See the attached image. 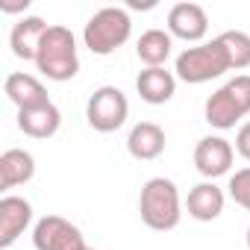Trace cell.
Masks as SVG:
<instances>
[{
	"label": "cell",
	"instance_id": "cell-22",
	"mask_svg": "<svg viewBox=\"0 0 250 250\" xmlns=\"http://www.w3.org/2000/svg\"><path fill=\"white\" fill-rule=\"evenodd\" d=\"M30 6V0H24V3H9V0H0V9L3 12H24Z\"/></svg>",
	"mask_w": 250,
	"mask_h": 250
},
{
	"label": "cell",
	"instance_id": "cell-9",
	"mask_svg": "<svg viewBox=\"0 0 250 250\" xmlns=\"http://www.w3.org/2000/svg\"><path fill=\"white\" fill-rule=\"evenodd\" d=\"M209 30V15L200 3H174L168 12V33L183 39V42H200Z\"/></svg>",
	"mask_w": 250,
	"mask_h": 250
},
{
	"label": "cell",
	"instance_id": "cell-18",
	"mask_svg": "<svg viewBox=\"0 0 250 250\" xmlns=\"http://www.w3.org/2000/svg\"><path fill=\"white\" fill-rule=\"evenodd\" d=\"M171 47L174 42H171V33L165 30H145L142 39L136 42V53L147 68H162L171 56Z\"/></svg>",
	"mask_w": 250,
	"mask_h": 250
},
{
	"label": "cell",
	"instance_id": "cell-1",
	"mask_svg": "<svg viewBox=\"0 0 250 250\" xmlns=\"http://www.w3.org/2000/svg\"><path fill=\"white\" fill-rule=\"evenodd\" d=\"M36 68L53 83H65V80L77 77V71H80L77 39L68 27H62V24L47 27V33L42 36L39 53H36Z\"/></svg>",
	"mask_w": 250,
	"mask_h": 250
},
{
	"label": "cell",
	"instance_id": "cell-20",
	"mask_svg": "<svg viewBox=\"0 0 250 250\" xmlns=\"http://www.w3.org/2000/svg\"><path fill=\"white\" fill-rule=\"evenodd\" d=\"M229 197L250 212V168H241L229 177Z\"/></svg>",
	"mask_w": 250,
	"mask_h": 250
},
{
	"label": "cell",
	"instance_id": "cell-19",
	"mask_svg": "<svg viewBox=\"0 0 250 250\" xmlns=\"http://www.w3.org/2000/svg\"><path fill=\"white\" fill-rule=\"evenodd\" d=\"M227 56H229V68L241 71V68H250V36L241 33V30H227L218 36Z\"/></svg>",
	"mask_w": 250,
	"mask_h": 250
},
{
	"label": "cell",
	"instance_id": "cell-16",
	"mask_svg": "<svg viewBox=\"0 0 250 250\" xmlns=\"http://www.w3.org/2000/svg\"><path fill=\"white\" fill-rule=\"evenodd\" d=\"M186 209L194 221H215L221 218L224 212V191L206 180V183H197L191 191H188V200H186Z\"/></svg>",
	"mask_w": 250,
	"mask_h": 250
},
{
	"label": "cell",
	"instance_id": "cell-17",
	"mask_svg": "<svg viewBox=\"0 0 250 250\" xmlns=\"http://www.w3.org/2000/svg\"><path fill=\"white\" fill-rule=\"evenodd\" d=\"M36 174V159L33 153L21 150V147H12L0 156V188H15V186H24L30 183Z\"/></svg>",
	"mask_w": 250,
	"mask_h": 250
},
{
	"label": "cell",
	"instance_id": "cell-14",
	"mask_svg": "<svg viewBox=\"0 0 250 250\" xmlns=\"http://www.w3.org/2000/svg\"><path fill=\"white\" fill-rule=\"evenodd\" d=\"M50 24H44L39 15H30V18H21L12 33H9V47L18 59L24 62H36V53H39V44H42V36L47 33Z\"/></svg>",
	"mask_w": 250,
	"mask_h": 250
},
{
	"label": "cell",
	"instance_id": "cell-13",
	"mask_svg": "<svg viewBox=\"0 0 250 250\" xmlns=\"http://www.w3.org/2000/svg\"><path fill=\"white\" fill-rule=\"evenodd\" d=\"M3 88H6V97L18 106V112H21V109H33V106H44V103H50L47 88L42 85V80L33 77V74H24V71L9 74L6 83H3Z\"/></svg>",
	"mask_w": 250,
	"mask_h": 250
},
{
	"label": "cell",
	"instance_id": "cell-6",
	"mask_svg": "<svg viewBox=\"0 0 250 250\" xmlns=\"http://www.w3.org/2000/svg\"><path fill=\"white\" fill-rule=\"evenodd\" d=\"M127 115H130V103H127V97H124V91L115 88V85L94 88V94L85 103V118H88V124L97 133L121 130L124 124H127Z\"/></svg>",
	"mask_w": 250,
	"mask_h": 250
},
{
	"label": "cell",
	"instance_id": "cell-24",
	"mask_svg": "<svg viewBox=\"0 0 250 250\" xmlns=\"http://www.w3.org/2000/svg\"><path fill=\"white\" fill-rule=\"evenodd\" d=\"M80 250H91V247H88V244H85V247H80Z\"/></svg>",
	"mask_w": 250,
	"mask_h": 250
},
{
	"label": "cell",
	"instance_id": "cell-5",
	"mask_svg": "<svg viewBox=\"0 0 250 250\" xmlns=\"http://www.w3.org/2000/svg\"><path fill=\"white\" fill-rule=\"evenodd\" d=\"M174 71L183 83L188 85H200V83H209V80H218L221 74L232 71L229 68V56L221 44V39H212V42H203L197 47H186L177 62H174Z\"/></svg>",
	"mask_w": 250,
	"mask_h": 250
},
{
	"label": "cell",
	"instance_id": "cell-2",
	"mask_svg": "<svg viewBox=\"0 0 250 250\" xmlns=\"http://www.w3.org/2000/svg\"><path fill=\"white\" fill-rule=\"evenodd\" d=\"M139 212H142V221L156 229V232H168L180 224V191L174 186V180L168 177H153L142 186V194H139Z\"/></svg>",
	"mask_w": 250,
	"mask_h": 250
},
{
	"label": "cell",
	"instance_id": "cell-7",
	"mask_svg": "<svg viewBox=\"0 0 250 250\" xmlns=\"http://www.w3.org/2000/svg\"><path fill=\"white\" fill-rule=\"evenodd\" d=\"M33 244L36 250H80L85 247V238L80 227H74L62 215H44L33 227Z\"/></svg>",
	"mask_w": 250,
	"mask_h": 250
},
{
	"label": "cell",
	"instance_id": "cell-4",
	"mask_svg": "<svg viewBox=\"0 0 250 250\" xmlns=\"http://www.w3.org/2000/svg\"><path fill=\"white\" fill-rule=\"evenodd\" d=\"M203 115L215 130H232L244 115H250V74H238L235 80L221 85L206 100Z\"/></svg>",
	"mask_w": 250,
	"mask_h": 250
},
{
	"label": "cell",
	"instance_id": "cell-3",
	"mask_svg": "<svg viewBox=\"0 0 250 250\" xmlns=\"http://www.w3.org/2000/svg\"><path fill=\"white\" fill-rule=\"evenodd\" d=\"M130 33H133V21H130L127 9L103 6L88 18V24L83 30V42L94 56H109L121 44H127Z\"/></svg>",
	"mask_w": 250,
	"mask_h": 250
},
{
	"label": "cell",
	"instance_id": "cell-10",
	"mask_svg": "<svg viewBox=\"0 0 250 250\" xmlns=\"http://www.w3.org/2000/svg\"><path fill=\"white\" fill-rule=\"evenodd\" d=\"M30 221H33L30 200H24L18 194H6L0 200V247H12L24 235Z\"/></svg>",
	"mask_w": 250,
	"mask_h": 250
},
{
	"label": "cell",
	"instance_id": "cell-11",
	"mask_svg": "<svg viewBox=\"0 0 250 250\" xmlns=\"http://www.w3.org/2000/svg\"><path fill=\"white\" fill-rule=\"evenodd\" d=\"M62 127V112L56 109V103H44V106H33V109H21L18 112V130L30 139H50L56 136Z\"/></svg>",
	"mask_w": 250,
	"mask_h": 250
},
{
	"label": "cell",
	"instance_id": "cell-8",
	"mask_svg": "<svg viewBox=\"0 0 250 250\" xmlns=\"http://www.w3.org/2000/svg\"><path fill=\"white\" fill-rule=\"evenodd\" d=\"M232 145L221 136H206L197 142L194 147V168L206 177V180H215V177H224L229 168H232Z\"/></svg>",
	"mask_w": 250,
	"mask_h": 250
},
{
	"label": "cell",
	"instance_id": "cell-21",
	"mask_svg": "<svg viewBox=\"0 0 250 250\" xmlns=\"http://www.w3.org/2000/svg\"><path fill=\"white\" fill-rule=\"evenodd\" d=\"M235 150H238V156H241V159H247V162H250V121H247V124H241L238 133H235Z\"/></svg>",
	"mask_w": 250,
	"mask_h": 250
},
{
	"label": "cell",
	"instance_id": "cell-12",
	"mask_svg": "<svg viewBox=\"0 0 250 250\" xmlns=\"http://www.w3.org/2000/svg\"><path fill=\"white\" fill-rule=\"evenodd\" d=\"M127 150L130 156L142 159V162H150V159H159L165 153V130L153 121H142L130 130L127 136Z\"/></svg>",
	"mask_w": 250,
	"mask_h": 250
},
{
	"label": "cell",
	"instance_id": "cell-15",
	"mask_svg": "<svg viewBox=\"0 0 250 250\" xmlns=\"http://www.w3.org/2000/svg\"><path fill=\"white\" fill-rule=\"evenodd\" d=\"M136 91H139V97H142L145 103L162 106V103H168V100L174 97V91H177V77H174L171 71H165V68H145V71L139 74V80H136Z\"/></svg>",
	"mask_w": 250,
	"mask_h": 250
},
{
	"label": "cell",
	"instance_id": "cell-23",
	"mask_svg": "<svg viewBox=\"0 0 250 250\" xmlns=\"http://www.w3.org/2000/svg\"><path fill=\"white\" fill-rule=\"evenodd\" d=\"M247 250H250V227H247Z\"/></svg>",
	"mask_w": 250,
	"mask_h": 250
}]
</instances>
